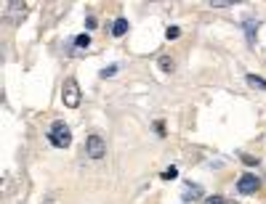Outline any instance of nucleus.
Instances as JSON below:
<instances>
[{
  "mask_svg": "<svg viewBox=\"0 0 266 204\" xmlns=\"http://www.w3.org/2000/svg\"><path fill=\"white\" fill-rule=\"evenodd\" d=\"M48 141L53 143L56 149H69V143H72L69 127H67L64 122H53V125H51V133H48Z\"/></svg>",
  "mask_w": 266,
  "mask_h": 204,
  "instance_id": "f257e3e1",
  "label": "nucleus"
},
{
  "mask_svg": "<svg viewBox=\"0 0 266 204\" xmlns=\"http://www.w3.org/2000/svg\"><path fill=\"white\" fill-rule=\"evenodd\" d=\"M80 85H77V80H72L69 77L67 82H64V88H62V101H64V106L67 109H77L80 106Z\"/></svg>",
  "mask_w": 266,
  "mask_h": 204,
  "instance_id": "f03ea898",
  "label": "nucleus"
},
{
  "mask_svg": "<svg viewBox=\"0 0 266 204\" xmlns=\"http://www.w3.org/2000/svg\"><path fill=\"white\" fill-rule=\"evenodd\" d=\"M85 151H88L91 159H104V157H107V143H104L101 135H88V141H85Z\"/></svg>",
  "mask_w": 266,
  "mask_h": 204,
  "instance_id": "7ed1b4c3",
  "label": "nucleus"
},
{
  "mask_svg": "<svg viewBox=\"0 0 266 204\" xmlns=\"http://www.w3.org/2000/svg\"><path fill=\"white\" fill-rule=\"evenodd\" d=\"M261 188V181H258V178L256 175H242L240 178V181H237V191H240V194H256V191Z\"/></svg>",
  "mask_w": 266,
  "mask_h": 204,
  "instance_id": "20e7f679",
  "label": "nucleus"
},
{
  "mask_svg": "<svg viewBox=\"0 0 266 204\" xmlns=\"http://www.w3.org/2000/svg\"><path fill=\"white\" fill-rule=\"evenodd\" d=\"M202 196H205L202 186H192V183L184 186V201H197V199H202Z\"/></svg>",
  "mask_w": 266,
  "mask_h": 204,
  "instance_id": "39448f33",
  "label": "nucleus"
},
{
  "mask_svg": "<svg viewBox=\"0 0 266 204\" xmlns=\"http://www.w3.org/2000/svg\"><path fill=\"white\" fill-rule=\"evenodd\" d=\"M125 32H128V21L117 19V21H114V27H112V35H114V38H123Z\"/></svg>",
  "mask_w": 266,
  "mask_h": 204,
  "instance_id": "423d86ee",
  "label": "nucleus"
},
{
  "mask_svg": "<svg viewBox=\"0 0 266 204\" xmlns=\"http://www.w3.org/2000/svg\"><path fill=\"white\" fill-rule=\"evenodd\" d=\"M248 85H250V88H256V90H263V93H266V80H261V77H256V75H250V77H248Z\"/></svg>",
  "mask_w": 266,
  "mask_h": 204,
  "instance_id": "0eeeda50",
  "label": "nucleus"
},
{
  "mask_svg": "<svg viewBox=\"0 0 266 204\" xmlns=\"http://www.w3.org/2000/svg\"><path fill=\"white\" fill-rule=\"evenodd\" d=\"M75 45H77V48H88V45H91V35H77V38H75Z\"/></svg>",
  "mask_w": 266,
  "mask_h": 204,
  "instance_id": "6e6552de",
  "label": "nucleus"
},
{
  "mask_svg": "<svg viewBox=\"0 0 266 204\" xmlns=\"http://www.w3.org/2000/svg\"><path fill=\"white\" fill-rule=\"evenodd\" d=\"M160 69H163V72H168V75H170V72L176 69V64H173L170 58H160Z\"/></svg>",
  "mask_w": 266,
  "mask_h": 204,
  "instance_id": "1a4fd4ad",
  "label": "nucleus"
},
{
  "mask_svg": "<svg viewBox=\"0 0 266 204\" xmlns=\"http://www.w3.org/2000/svg\"><path fill=\"white\" fill-rule=\"evenodd\" d=\"M205 204H234V201H229V199H224V196H208Z\"/></svg>",
  "mask_w": 266,
  "mask_h": 204,
  "instance_id": "9d476101",
  "label": "nucleus"
},
{
  "mask_svg": "<svg viewBox=\"0 0 266 204\" xmlns=\"http://www.w3.org/2000/svg\"><path fill=\"white\" fill-rule=\"evenodd\" d=\"M114 75H117V64H112V66H107L101 72V77H114Z\"/></svg>",
  "mask_w": 266,
  "mask_h": 204,
  "instance_id": "9b49d317",
  "label": "nucleus"
},
{
  "mask_svg": "<svg viewBox=\"0 0 266 204\" xmlns=\"http://www.w3.org/2000/svg\"><path fill=\"white\" fill-rule=\"evenodd\" d=\"M179 35H181V29H179V27H170V29L165 32V38H168V40H176Z\"/></svg>",
  "mask_w": 266,
  "mask_h": 204,
  "instance_id": "f8f14e48",
  "label": "nucleus"
},
{
  "mask_svg": "<svg viewBox=\"0 0 266 204\" xmlns=\"http://www.w3.org/2000/svg\"><path fill=\"white\" fill-rule=\"evenodd\" d=\"M245 29H248V38L253 40V35H256V24H253V21H248V24H245Z\"/></svg>",
  "mask_w": 266,
  "mask_h": 204,
  "instance_id": "ddd939ff",
  "label": "nucleus"
},
{
  "mask_svg": "<svg viewBox=\"0 0 266 204\" xmlns=\"http://www.w3.org/2000/svg\"><path fill=\"white\" fill-rule=\"evenodd\" d=\"M176 173H179L176 167H170V170H165V173H163V178H165V181H170V178H176Z\"/></svg>",
  "mask_w": 266,
  "mask_h": 204,
  "instance_id": "4468645a",
  "label": "nucleus"
}]
</instances>
